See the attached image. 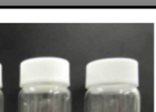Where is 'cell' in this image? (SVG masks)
<instances>
[{
    "instance_id": "obj_3",
    "label": "cell",
    "mask_w": 156,
    "mask_h": 112,
    "mask_svg": "<svg viewBox=\"0 0 156 112\" xmlns=\"http://www.w3.org/2000/svg\"><path fill=\"white\" fill-rule=\"evenodd\" d=\"M141 100L137 88L104 87L87 90L84 112H140Z\"/></svg>"
},
{
    "instance_id": "obj_5",
    "label": "cell",
    "mask_w": 156,
    "mask_h": 112,
    "mask_svg": "<svg viewBox=\"0 0 156 112\" xmlns=\"http://www.w3.org/2000/svg\"><path fill=\"white\" fill-rule=\"evenodd\" d=\"M0 112H5V102H4V94L0 89Z\"/></svg>"
},
{
    "instance_id": "obj_2",
    "label": "cell",
    "mask_w": 156,
    "mask_h": 112,
    "mask_svg": "<svg viewBox=\"0 0 156 112\" xmlns=\"http://www.w3.org/2000/svg\"><path fill=\"white\" fill-rule=\"evenodd\" d=\"M139 63L130 58H106L87 63L85 87L87 90L104 87L137 88Z\"/></svg>"
},
{
    "instance_id": "obj_6",
    "label": "cell",
    "mask_w": 156,
    "mask_h": 112,
    "mask_svg": "<svg viewBox=\"0 0 156 112\" xmlns=\"http://www.w3.org/2000/svg\"><path fill=\"white\" fill-rule=\"evenodd\" d=\"M3 87V82H2V64L0 63V89Z\"/></svg>"
},
{
    "instance_id": "obj_1",
    "label": "cell",
    "mask_w": 156,
    "mask_h": 112,
    "mask_svg": "<svg viewBox=\"0 0 156 112\" xmlns=\"http://www.w3.org/2000/svg\"><path fill=\"white\" fill-rule=\"evenodd\" d=\"M70 63L62 58L37 57L27 58L19 66L21 90L42 88H68Z\"/></svg>"
},
{
    "instance_id": "obj_4",
    "label": "cell",
    "mask_w": 156,
    "mask_h": 112,
    "mask_svg": "<svg viewBox=\"0 0 156 112\" xmlns=\"http://www.w3.org/2000/svg\"><path fill=\"white\" fill-rule=\"evenodd\" d=\"M17 112H72L68 88L20 90Z\"/></svg>"
}]
</instances>
